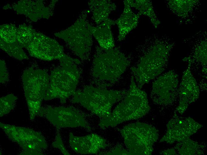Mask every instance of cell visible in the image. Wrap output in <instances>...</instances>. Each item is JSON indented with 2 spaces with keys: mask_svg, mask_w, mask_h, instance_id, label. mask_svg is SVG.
Returning a JSON list of instances; mask_svg holds the SVG:
<instances>
[{
  "mask_svg": "<svg viewBox=\"0 0 207 155\" xmlns=\"http://www.w3.org/2000/svg\"><path fill=\"white\" fill-rule=\"evenodd\" d=\"M57 135L54 141L52 144V146L54 148L59 149L61 152L64 155H70V154L67 151L62 141L60 135L57 129Z\"/></svg>",
  "mask_w": 207,
  "mask_h": 155,
  "instance_id": "24",
  "label": "cell"
},
{
  "mask_svg": "<svg viewBox=\"0 0 207 155\" xmlns=\"http://www.w3.org/2000/svg\"><path fill=\"white\" fill-rule=\"evenodd\" d=\"M115 24V21L109 18L96 27L92 26L88 24L87 27L90 33L97 40L100 47L103 49L109 50L115 47L111 27Z\"/></svg>",
  "mask_w": 207,
  "mask_h": 155,
  "instance_id": "15",
  "label": "cell"
},
{
  "mask_svg": "<svg viewBox=\"0 0 207 155\" xmlns=\"http://www.w3.org/2000/svg\"><path fill=\"white\" fill-rule=\"evenodd\" d=\"M0 126L11 140L23 148L24 154H42V151L47 147L42 135L32 129L1 123Z\"/></svg>",
  "mask_w": 207,
  "mask_h": 155,
  "instance_id": "10",
  "label": "cell"
},
{
  "mask_svg": "<svg viewBox=\"0 0 207 155\" xmlns=\"http://www.w3.org/2000/svg\"><path fill=\"white\" fill-rule=\"evenodd\" d=\"M189 64L184 72L178 89L180 101L178 109H185L188 105L198 98L199 93V87L190 70L191 61L188 59Z\"/></svg>",
  "mask_w": 207,
  "mask_h": 155,
  "instance_id": "14",
  "label": "cell"
},
{
  "mask_svg": "<svg viewBox=\"0 0 207 155\" xmlns=\"http://www.w3.org/2000/svg\"><path fill=\"white\" fill-rule=\"evenodd\" d=\"M39 114L46 117L57 129L81 127L88 131L91 127L80 111L72 107H49L40 108Z\"/></svg>",
  "mask_w": 207,
  "mask_h": 155,
  "instance_id": "9",
  "label": "cell"
},
{
  "mask_svg": "<svg viewBox=\"0 0 207 155\" xmlns=\"http://www.w3.org/2000/svg\"><path fill=\"white\" fill-rule=\"evenodd\" d=\"M159 45L154 46L141 57L131 68L135 82L141 89L145 84L154 79L164 71V51Z\"/></svg>",
  "mask_w": 207,
  "mask_h": 155,
  "instance_id": "7",
  "label": "cell"
},
{
  "mask_svg": "<svg viewBox=\"0 0 207 155\" xmlns=\"http://www.w3.org/2000/svg\"><path fill=\"white\" fill-rule=\"evenodd\" d=\"M36 32L29 26L22 24L17 29V39L22 47L26 49L33 40Z\"/></svg>",
  "mask_w": 207,
  "mask_h": 155,
  "instance_id": "20",
  "label": "cell"
},
{
  "mask_svg": "<svg viewBox=\"0 0 207 155\" xmlns=\"http://www.w3.org/2000/svg\"><path fill=\"white\" fill-rule=\"evenodd\" d=\"M9 77L8 73L6 69L5 63L4 61H0V78L1 83L5 82Z\"/></svg>",
  "mask_w": 207,
  "mask_h": 155,
  "instance_id": "25",
  "label": "cell"
},
{
  "mask_svg": "<svg viewBox=\"0 0 207 155\" xmlns=\"http://www.w3.org/2000/svg\"><path fill=\"white\" fill-rule=\"evenodd\" d=\"M89 4L92 18L98 25L108 19L109 14L116 7L115 3L109 0H91Z\"/></svg>",
  "mask_w": 207,
  "mask_h": 155,
  "instance_id": "18",
  "label": "cell"
},
{
  "mask_svg": "<svg viewBox=\"0 0 207 155\" xmlns=\"http://www.w3.org/2000/svg\"><path fill=\"white\" fill-rule=\"evenodd\" d=\"M150 109L147 94L137 86L131 75L126 95L109 117L101 119L99 125L103 128L115 126L125 121L139 118Z\"/></svg>",
  "mask_w": 207,
  "mask_h": 155,
  "instance_id": "2",
  "label": "cell"
},
{
  "mask_svg": "<svg viewBox=\"0 0 207 155\" xmlns=\"http://www.w3.org/2000/svg\"><path fill=\"white\" fill-rule=\"evenodd\" d=\"M17 29L12 24H5L0 26V41L7 43L18 42L17 39Z\"/></svg>",
  "mask_w": 207,
  "mask_h": 155,
  "instance_id": "22",
  "label": "cell"
},
{
  "mask_svg": "<svg viewBox=\"0 0 207 155\" xmlns=\"http://www.w3.org/2000/svg\"><path fill=\"white\" fill-rule=\"evenodd\" d=\"M128 155H148L153 151V145L158 134L154 127L141 123L125 126L121 131Z\"/></svg>",
  "mask_w": 207,
  "mask_h": 155,
  "instance_id": "5",
  "label": "cell"
},
{
  "mask_svg": "<svg viewBox=\"0 0 207 155\" xmlns=\"http://www.w3.org/2000/svg\"><path fill=\"white\" fill-rule=\"evenodd\" d=\"M17 99V97L12 94L0 98L1 116L6 114L13 109Z\"/></svg>",
  "mask_w": 207,
  "mask_h": 155,
  "instance_id": "23",
  "label": "cell"
},
{
  "mask_svg": "<svg viewBox=\"0 0 207 155\" xmlns=\"http://www.w3.org/2000/svg\"><path fill=\"white\" fill-rule=\"evenodd\" d=\"M131 7H133L139 11L138 14L147 16L156 28L160 24L153 10L150 1L148 0H124Z\"/></svg>",
  "mask_w": 207,
  "mask_h": 155,
  "instance_id": "19",
  "label": "cell"
},
{
  "mask_svg": "<svg viewBox=\"0 0 207 155\" xmlns=\"http://www.w3.org/2000/svg\"><path fill=\"white\" fill-rule=\"evenodd\" d=\"M69 143L72 149L81 154H94L107 146L106 140L95 134L84 136H75L69 134Z\"/></svg>",
  "mask_w": 207,
  "mask_h": 155,
  "instance_id": "13",
  "label": "cell"
},
{
  "mask_svg": "<svg viewBox=\"0 0 207 155\" xmlns=\"http://www.w3.org/2000/svg\"><path fill=\"white\" fill-rule=\"evenodd\" d=\"M87 24L85 19L80 17L68 29L55 34L64 40L73 53L82 60L89 57L92 44Z\"/></svg>",
  "mask_w": 207,
  "mask_h": 155,
  "instance_id": "8",
  "label": "cell"
},
{
  "mask_svg": "<svg viewBox=\"0 0 207 155\" xmlns=\"http://www.w3.org/2000/svg\"><path fill=\"white\" fill-rule=\"evenodd\" d=\"M61 68L51 71L45 100L58 98L62 104L76 91L80 75L79 60L71 57L60 61Z\"/></svg>",
  "mask_w": 207,
  "mask_h": 155,
  "instance_id": "4",
  "label": "cell"
},
{
  "mask_svg": "<svg viewBox=\"0 0 207 155\" xmlns=\"http://www.w3.org/2000/svg\"><path fill=\"white\" fill-rule=\"evenodd\" d=\"M23 83L30 120H33L40 109L49 84L47 74L41 69L30 68L23 75Z\"/></svg>",
  "mask_w": 207,
  "mask_h": 155,
  "instance_id": "6",
  "label": "cell"
},
{
  "mask_svg": "<svg viewBox=\"0 0 207 155\" xmlns=\"http://www.w3.org/2000/svg\"><path fill=\"white\" fill-rule=\"evenodd\" d=\"M26 49L32 57L44 61L59 60L65 54L63 47L56 40L36 32Z\"/></svg>",
  "mask_w": 207,
  "mask_h": 155,
  "instance_id": "12",
  "label": "cell"
},
{
  "mask_svg": "<svg viewBox=\"0 0 207 155\" xmlns=\"http://www.w3.org/2000/svg\"><path fill=\"white\" fill-rule=\"evenodd\" d=\"M13 8L18 13L26 15L34 21L41 18H47L50 16L48 8L39 1H19L13 6Z\"/></svg>",
  "mask_w": 207,
  "mask_h": 155,
  "instance_id": "16",
  "label": "cell"
},
{
  "mask_svg": "<svg viewBox=\"0 0 207 155\" xmlns=\"http://www.w3.org/2000/svg\"><path fill=\"white\" fill-rule=\"evenodd\" d=\"M124 9L120 17L115 21L118 27V40L120 41L125 38L126 35L135 28L138 23L140 15L134 13L131 7L124 1Z\"/></svg>",
  "mask_w": 207,
  "mask_h": 155,
  "instance_id": "17",
  "label": "cell"
},
{
  "mask_svg": "<svg viewBox=\"0 0 207 155\" xmlns=\"http://www.w3.org/2000/svg\"><path fill=\"white\" fill-rule=\"evenodd\" d=\"M178 74L172 70L159 77L153 83L151 97L159 105L168 104L172 102L178 92Z\"/></svg>",
  "mask_w": 207,
  "mask_h": 155,
  "instance_id": "11",
  "label": "cell"
},
{
  "mask_svg": "<svg viewBox=\"0 0 207 155\" xmlns=\"http://www.w3.org/2000/svg\"><path fill=\"white\" fill-rule=\"evenodd\" d=\"M0 48L9 55L19 60L28 59L18 42L7 43L0 41Z\"/></svg>",
  "mask_w": 207,
  "mask_h": 155,
  "instance_id": "21",
  "label": "cell"
},
{
  "mask_svg": "<svg viewBox=\"0 0 207 155\" xmlns=\"http://www.w3.org/2000/svg\"><path fill=\"white\" fill-rule=\"evenodd\" d=\"M126 90H107L91 86L75 91L73 102L78 103L101 119L109 117L115 103L122 100L126 95Z\"/></svg>",
  "mask_w": 207,
  "mask_h": 155,
  "instance_id": "3",
  "label": "cell"
},
{
  "mask_svg": "<svg viewBox=\"0 0 207 155\" xmlns=\"http://www.w3.org/2000/svg\"><path fill=\"white\" fill-rule=\"evenodd\" d=\"M130 62L129 57L117 47L105 50L97 47L91 71L92 82L101 89L112 86L119 81Z\"/></svg>",
  "mask_w": 207,
  "mask_h": 155,
  "instance_id": "1",
  "label": "cell"
}]
</instances>
